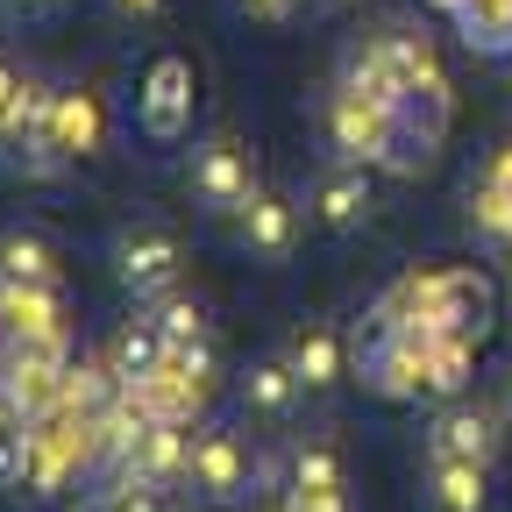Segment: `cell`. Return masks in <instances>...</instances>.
Wrapping results in <instances>:
<instances>
[{"instance_id": "6da1fadb", "label": "cell", "mask_w": 512, "mask_h": 512, "mask_svg": "<svg viewBox=\"0 0 512 512\" xmlns=\"http://www.w3.org/2000/svg\"><path fill=\"white\" fill-rule=\"evenodd\" d=\"M377 328H420V335H491V285L484 271H413L384 292Z\"/></svg>"}, {"instance_id": "7a4b0ae2", "label": "cell", "mask_w": 512, "mask_h": 512, "mask_svg": "<svg viewBox=\"0 0 512 512\" xmlns=\"http://www.w3.org/2000/svg\"><path fill=\"white\" fill-rule=\"evenodd\" d=\"M107 264H114V285H121L128 299H164V292H178V278H185V242H178L164 221H128V228H114V242H107Z\"/></svg>"}, {"instance_id": "3957f363", "label": "cell", "mask_w": 512, "mask_h": 512, "mask_svg": "<svg viewBox=\"0 0 512 512\" xmlns=\"http://www.w3.org/2000/svg\"><path fill=\"white\" fill-rule=\"evenodd\" d=\"M192 498H200L207 512H228V505H242V498H256V484H271V470L242 448V434H228V427H200L192 434Z\"/></svg>"}, {"instance_id": "277c9868", "label": "cell", "mask_w": 512, "mask_h": 512, "mask_svg": "<svg viewBox=\"0 0 512 512\" xmlns=\"http://www.w3.org/2000/svg\"><path fill=\"white\" fill-rule=\"evenodd\" d=\"M256 200V157L242 136L214 128V136L192 143V207L200 214H242Z\"/></svg>"}, {"instance_id": "5b68a950", "label": "cell", "mask_w": 512, "mask_h": 512, "mask_svg": "<svg viewBox=\"0 0 512 512\" xmlns=\"http://www.w3.org/2000/svg\"><path fill=\"white\" fill-rule=\"evenodd\" d=\"M64 370H72V342H8L0 349V392L29 420H43L64 392Z\"/></svg>"}, {"instance_id": "8992f818", "label": "cell", "mask_w": 512, "mask_h": 512, "mask_svg": "<svg viewBox=\"0 0 512 512\" xmlns=\"http://www.w3.org/2000/svg\"><path fill=\"white\" fill-rule=\"evenodd\" d=\"M512 441L505 413L498 406H477L470 392L463 399H441V413L427 420V456H463V463H498V448Z\"/></svg>"}, {"instance_id": "52a82bcc", "label": "cell", "mask_w": 512, "mask_h": 512, "mask_svg": "<svg viewBox=\"0 0 512 512\" xmlns=\"http://www.w3.org/2000/svg\"><path fill=\"white\" fill-rule=\"evenodd\" d=\"M427 342L420 328H377L363 349V384L377 399H427Z\"/></svg>"}, {"instance_id": "ba28073f", "label": "cell", "mask_w": 512, "mask_h": 512, "mask_svg": "<svg viewBox=\"0 0 512 512\" xmlns=\"http://www.w3.org/2000/svg\"><path fill=\"white\" fill-rule=\"evenodd\" d=\"M136 121L150 143H178L192 128V64L178 50H164L150 72H143V93H136Z\"/></svg>"}, {"instance_id": "9c48e42d", "label": "cell", "mask_w": 512, "mask_h": 512, "mask_svg": "<svg viewBox=\"0 0 512 512\" xmlns=\"http://www.w3.org/2000/svg\"><path fill=\"white\" fill-rule=\"evenodd\" d=\"M370 207H377L370 200V164H328L306 192V221L320 235H356L370 221Z\"/></svg>"}, {"instance_id": "30bf717a", "label": "cell", "mask_w": 512, "mask_h": 512, "mask_svg": "<svg viewBox=\"0 0 512 512\" xmlns=\"http://www.w3.org/2000/svg\"><path fill=\"white\" fill-rule=\"evenodd\" d=\"M50 150H57L64 171L107 150V107H100L93 86H57V107H50Z\"/></svg>"}, {"instance_id": "8fae6325", "label": "cell", "mask_w": 512, "mask_h": 512, "mask_svg": "<svg viewBox=\"0 0 512 512\" xmlns=\"http://www.w3.org/2000/svg\"><path fill=\"white\" fill-rule=\"evenodd\" d=\"M235 242L256 256V264H285V256L299 249V207L285 200V192L256 185V200L235 214Z\"/></svg>"}, {"instance_id": "7c38bea8", "label": "cell", "mask_w": 512, "mask_h": 512, "mask_svg": "<svg viewBox=\"0 0 512 512\" xmlns=\"http://www.w3.org/2000/svg\"><path fill=\"white\" fill-rule=\"evenodd\" d=\"M0 335H8V342H72V335H64V292L57 285H8V278H0Z\"/></svg>"}, {"instance_id": "4fadbf2b", "label": "cell", "mask_w": 512, "mask_h": 512, "mask_svg": "<svg viewBox=\"0 0 512 512\" xmlns=\"http://www.w3.org/2000/svg\"><path fill=\"white\" fill-rule=\"evenodd\" d=\"M420 498H427L434 512H491V463L427 456V470H420Z\"/></svg>"}, {"instance_id": "5bb4252c", "label": "cell", "mask_w": 512, "mask_h": 512, "mask_svg": "<svg viewBox=\"0 0 512 512\" xmlns=\"http://www.w3.org/2000/svg\"><path fill=\"white\" fill-rule=\"evenodd\" d=\"M121 470H136V477L178 491V484L192 477V427H185V420H150L143 441H136V456H128Z\"/></svg>"}, {"instance_id": "9a60e30c", "label": "cell", "mask_w": 512, "mask_h": 512, "mask_svg": "<svg viewBox=\"0 0 512 512\" xmlns=\"http://www.w3.org/2000/svg\"><path fill=\"white\" fill-rule=\"evenodd\" d=\"M107 370H114V384L128 392V384H143V377H157L164 370V356H171V342H164V328H157V313H143V320H121V328L107 335Z\"/></svg>"}, {"instance_id": "2e32d148", "label": "cell", "mask_w": 512, "mask_h": 512, "mask_svg": "<svg viewBox=\"0 0 512 512\" xmlns=\"http://www.w3.org/2000/svg\"><path fill=\"white\" fill-rule=\"evenodd\" d=\"M128 399H136L150 420H185V427H192V413L207 406V377H192L178 356H164V370H157V377L128 384Z\"/></svg>"}, {"instance_id": "e0dca14e", "label": "cell", "mask_w": 512, "mask_h": 512, "mask_svg": "<svg viewBox=\"0 0 512 512\" xmlns=\"http://www.w3.org/2000/svg\"><path fill=\"white\" fill-rule=\"evenodd\" d=\"M285 363L299 370L306 392H335V384L349 377V356H342V335L328 328V320H306V328L285 342Z\"/></svg>"}, {"instance_id": "ac0fdd59", "label": "cell", "mask_w": 512, "mask_h": 512, "mask_svg": "<svg viewBox=\"0 0 512 512\" xmlns=\"http://www.w3.org/2000/svg\"><path fill=\"white\" fill-rule=\"evenodd\" d=\"M299 370L285 363V356H264V363H249L242 370V406L256 413V420H292V406H299Z\"/></svg>"}, {"instance_id": "d6986e66", "label": "cell", "mask_w": 512, "mask_h": 512, "mask_svg": "<svg viewBox=\"0 0 512 512\" xmlns=\"http://www.w3.org/2000/svg\"><path fill=\"white\" fill-rule=\"evenodd\" d=\"M57 264H64V249L43 228H8L0 235V278L8 285H57Z\"/></svg>"}, {"instance_id": "ffe728a7", "label": "cell", "mask_w": 512, "mask_h": 512, "mask_svg": "<svg viewBox=\"0 0 512 512\" xmlns=\"http://www.w3.org/2000/svg\"><path fill=\"white\" fill-rule=\"evenodd\" d=\"M477 335H434L427 342V399H463L477 377Z\"/></svg>"}, {"instance_id": "44dd1931", "label": "cell", "mask_w": 512, "mask_h": 512, "mask_svg": "<svg viewBox=\"0 0 512 512\" xmlns=\"http://www.w3.org/2000/svg\"><path fill=\"white\" fill-rule=\"evenodd\" d=\"M470 214H477V228L484 235H498V242H512V143L491 157V171H484V185L470 192Z\"/></svg>"}, {"instance_id": "7402d4cb", "label": "cell", "mask_w": 512, "mask_h": 512, "mask_svg": "<svg viewBox=\"0 0 512 512\" xmlns=\"http://www.w3.org/2000/svg\"><path fill=\"white\" fill-rule=\"evenodd\" d=\"M285 491H349V470H342V456H335V441L306 434V441L292 448V484H285Z\"/></svg>"}, {"instance_id": "603a6c76", "label": "cell", "mask_w": 512, "mask_h": 512, "mask_svg": "<svg viewBox=\"0 0 512 512\" xmlns=\"http://www.w3.org/2000/svg\"><path fill=\"white\" fill-rule=\"evenodd\" d=\"M86 512H171V505H164V484H150V477H136V470H114V477L93 491Z\"/></svg>"}, {"instance_id": "cb8c5ba5", "label": "cell", "mask_w": 512, "mask_h": 512, "mask_svg": "<svg viewBox=\"0 0 512 512\" xmlns=\"http://www.w3.org/2000/svg\"><path fill=\"white\" fill-rule=\"evenodd\" d=\"M157 328H164V342H171V349L214 335V328H207V306L192 299V292H164V299H157Z\"/></svg>"}, {"instance_id": "d4e9b609", "label": "cell", "mask_w": 512, "mask_h": 512, "mask_svg": "<svg viewBox=\"0 0 512 512\" xmlns=\"http://www.w3.org/2000/svg\"><path fill=\"white\" fill-rule=\"evenodd\" d=\"M463 29L470 43H512V0H463Z\"/></svg>"}, {"instance_id": "484cf974", "label": "cell", "mask_w": 512, "mask_h": 512, "mask_svg": "<svg viewBox=\"0 0 512 512\" xmlns=\"http://www.w3.org/2000/svg\"><path fill=\"white\" fill-rule=\"evenodd\" d=\"M22 470H29V427H8L0 434V491H22Z\"/></svg>"}, {"instance_id": "4316f807", "label": "cell", "mask_w": 512, "mask_h": 512, "mask_svg": "<svg viewBox=\"0 0 512 512\" xmlns=\"http://www.w3.org/2000/svg\"><path fill=\"white\" fill-rule=\"evenodd\" d=\"M299 8H306V0H235V15H242V22H264V29L292 22Z\"/></svg>"}, {"instance_id": "83f0119b", "label": "cell", "mask_w": 512, "mask_h": 512, "mask_svg": "<svg viewBox=\"0 0 512 512\" xmlns=\"http://www.w3.org/2000/svg\"><path fill=\"white\" fill-rule=\"evenodd\" d=\"M285 512H349V491H285Z\"/></svg>"}, {"instance_id": "f1b7e54d", "label": "cell", "mask_w": 512, "mask_h": 512, "mask_svg": "<svg viewBox=\"0 0 512 512\" xmlns=\"http://www.w3.org/2000/svg\"><path fill=\"white\" fill-rule=\"evenodd\" d=\"M100 8H107L114 22H128V29H143V22L164 15V0H100Z\"/></svg>"}, {"instance_id": "f546056e", "label": "cell", "mask_w": 512, "mask_h": 512, "mask_svg": "<svg viewBox=\"0 0 512 512\" xmlns=\"http://www.w3.org/2000/svg\"><path fill=\"white\" fill-rule=\"evenodd\" d=\"M22 79H29V64H15L8 50H0V121H8V107H15V93H22Z\"/></svg>"}, {"instance_id": "4dcf8cb0", "label": "cell", "mask_w": 512, "mask_h": 512, "mask_svg": "<svg viewBox=\"0 0 512 512\" xmlns=\"http://www.w3.org/2000/svg\"><path fill=\"white\" fill-rule=\"evenodd\" d=\"M64 8V0H0V15H8V22H50Z\"/></svg>"}, {"instance_id": "1f68e13d", "label": "cell", "mask_w": 512, "mask_h": 512, "mask_svg": "<svg viewBox=\"0 0 512 512\" xmlns=\"http://www.w3.org/2000/svg\"><path fill=\"white\" fill-rule=\"evenodd\" d=\"M8 427H29V413H22V406H15L8 392H0V434H8Z\"/></svg>"}, {"instance_id": "d6a6232c", "label": "cell", "mask_w": 512, "mask_h": 512, "mask_svg": "<svg viewBox=\"0 0 512 512\" xmlns=\"http://www.w3.org/2000/svg\"><path fill=\"white\" fill-rule=\"evenodd\" d=\"M498 413H505V427H512V370H505V384H498Z\"/></svg>"}, {"instance_id": "836d02e7", "label": "cell", "mask_w": 512, "mask_h": 512, "mask_svg": "<svg viewBox=\"0 0 512 512\" xmlns=\"http://www.w3.org/2000/svg\"><path fill=\"white\" fill-rule=\"evenodd\" d=\"M313 8H320V15H335V8H356V0H313Z\"/></svg>"}, {"instance_id": "e575fe53", "label": "cell", "mask_w": 512, "mask_h": 512, "mask_svg": "<svg viewBox=\"0 0 512 512\" xmlns=\"http://www.w3.org/2000/svg\"><path fill=\"white\" fill-rule=\"evenodd\" d=\"M505 313H512V278H505Z\"/></svg>"}, {"instance_id": "d590c367", "label": "cell", "mask_w": 512, "mask_h": 512, "mask_svg": "<svg viewBox=\"0 0 512 512\" xmlns=\"http://www.w3.org/2000/svg\"><path fill=\"white\" fill-rule=\"evenodd\" d=\"M448 8H463V0H448Z\"/></svg>"}]
</instances>
